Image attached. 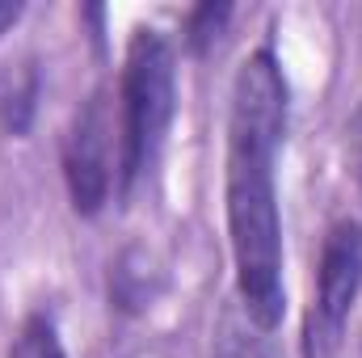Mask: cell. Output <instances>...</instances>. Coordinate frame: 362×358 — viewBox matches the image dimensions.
Returning <instances> with one entry per match:
<instances>
[{"mask_svg":"<svg viewBox=\"0 0 362 358\" xmlns=\"http://www.w3.org/2000/svg\"><path fill=\"white\" fill-rule=\"evenodd\" d=\"M286 76L270 42L249 51L236 68L228 105V161H223V202L236 291L245 316L270 333L286 312L282 287V215L274 190V161L286 139Z\"/></svg>","mask_w":362,"mask_h":358,"instance_id":"cell-1","label":"cell"},{"mask_svg":"<svg viewBox=\"0 0 362 358\" xmlns=\"http://www.w3.org/2000/svg\"><path fill=\"white\" fill-rule=\"evenodd\" d=\"M177 114V59L160 30L139 25L127 42L122 85H118V131H122V165L118 194H131L144 178L173 127Z\"/></svg>","mask_w":362,"mask_h":358,"instance_id":"cell-2","label":"cell"},{"mask_svg":"<svg viewBox=\"0 0 362 358\" xmlns=\"http://www.w3.org/2000/svg\"><path fill=\"white\" fill-rule=\"evenodd\" d=\"M362 291V224L337 219L320 245L316 291L303 316V358H333Z\"/></svg>","mask_w":362,"mask_h":358,"instance_id":"cell-3","label":"cell"},{"mask_svg":"<svg viewBox=\"0 0 362 358\" xmlns=\"http://www.w3.org/2000/svg\"><path fill=\"white\" fill-rule=\"evenodd\" d=\"M114 135L122 144V131H114L110 97L93 93L85 110L76 114L68 139H64V181L76 215H97L110 202L114 190Z\"/></svg>","mask_w":362,"mask_h":358,"instance_id":"cell-4","label":"cell"},{"mask_svg":"<svg viewBox=\"0 0 362 358\" xmlns=\"http://www.w3.org/2000/svg\"><path fill=\"white\" fill-rule=\"evenodd\" d=\"M38 89H42V76H38V64L30 55L0 64V131L4 135L21 139L34 127Z\"/></svg>","mask_w":362,"mask_h":358,"instance_id":"cell-5","label":"cell"},{"mask_svg":"<svg viewBox=\"0 0 362 358\" xmlns=\"http://www.w3.org/2000/svg\"><path fill=\"white\" fill-rule=\"evenodd\" d=\"M8 358H68L64 350V337L55 329V321L47 312H30L8 346Z\"/></svg>","mask_w":362,"mask_h":358,"instance_id":"cell-6","label":"cell"},{"mask_svg":"<svg viewBox=\"0 0 362 358\" xmlns=\"http://www.w3.org/2000/svg\"><path fill=\"white\" fill-rule=\"evenodd\" d=\"M228 17H232L228 4H198V8H189V17H185V47H189L194 55H202V51L223 34Z\"/></svg>","mask_w":362,"mask_h":358,"instance_id":"cell-7","label":"cell"},{"mask_svg":"<svg viewBox=\"0 0 362 358\" xmlns=\"http://www.w3.org/2000/svg\"><path fill=\"white\" fill-rule=\"evenodd\" d=\"M350 161H354V178H358L362 194V105L354 110V122H350Z\"/></svg>","mask_w":362,"mask_h":358,"instance_id":"cell-8","label":"cell"},{"mask_svg":"<svg viewBox=\"0 0 362 358\" xmlns=\"http://www.w3.org/2000/svg\"><path fill=\"white\" fill-rule=\"evenodd\" d=\"M219 358H266L257 346H249V342H240V337H228L223 342V350H219Z\"/></svg>","mask_w":362,"mask_h":358,"instance_id":"cell-9","label":"cell"},{"mask_svg":"<svg viewBox=\"0 0 362 358\" xmlns=\"http://www.w3.org/2000/svg\"><path fill=\"white\" fill-rule=\"evenodd\" d=\"M17 17H21V4L17 0H0V34H8L17 25Z\"/></svg>","mask_w":362,"mask_h":358,"instance_id":"cell-10","label":"cell"}]
</instances>
